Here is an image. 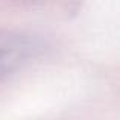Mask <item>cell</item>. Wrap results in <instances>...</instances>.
<instances>
[{
    "mask_svg": "<svg viewBox=\"0 0 120 120\" xmlns=\"http://www.w3.org/2000/svg\"><path fill=\"white\" fill-rule=\"evenodd\" d=\"M41 49L38 38L20 30H0V79L20 70Z\"/></svg>",
    "mask_w": 120,
    "mask_h": 120,
    "instance_id": "6da1fadb",
    "label": "cell"
}]
</instances>
